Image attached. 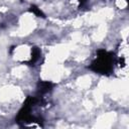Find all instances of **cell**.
Instances as JSON below:
<instances>
[{"label": "cell", "mask_w": 129, "mask_h": 129, "mask_svg": "<svg viewBox=\"0 0 129 129\" xmlns=\"http://www.w3.org/2000/svg\"><path fill=\"white\" fill-rule=\"evenodd\" d=\"M113 54L109 51H106L105 49H100L97 53V57L92 61L90 69L102 75H109L113 70Z\"/></svg>", "instance_id": "1"}, {"label": "cell", "mask_w": 129, "mask_h": 129, "mask_svg": "<svg viewBox=\"0 0 129 129\" xmlns=\"http://www.w3.org/2000/svg\"><path fill=\"white\" fill-rule=\"evenodd\" d=\"M37 89H38L37 90L38 94L43 95V94L48 93L52 89V84L49 83V82H39L38 85H37Z\"/></svg>", "instance_id": "2"}, {"label": "cell", "mask_w": 129, "mask_h": 129, "mask_svg": "<svg viewBox=\"0 0 129 129\" xmlns=\"http://www.w3.org/2000/svg\"><path fill=\"white\" fill-rule=\"evenodd\" d=\"M41 54V51L39 50V48L37 47H33L32 50H31V57H30V60L27 62L28 64H34L38 59H39V56Z\"/></svg>", "instance_id": "3"}, {"label": "cell", "mask_w": 129, "mask_h": 129, "mask_svg": "<svg viewBox=\"0 0 129 129\" xmlns=\"http://www.w3.org/2000/svg\"><path fill=\"white\" fill-rule=\"evenodd\" d=\"M30 11H31L32 13H34L36 16H38V17H44V14L42 13V11H41L37 6H35V5H32V6L30 7Z\"/></svg>", "instance_id": "4"}, {"label": "cell", "mask_w": 129, "mask_h": 129, "mask_svg": "<svg viewBox=\"0 0 129 129\" xmlns=\"http://www.w3.org/2000/svg\"><path fill=\"white\" fill-rule=\"evenodd\" d=\"M76 1L79 3V5H80V6H82V5H84V4L86 3V1H87V0H76Z\"/></svg>", "instance_id": "5"}]
</instances>
